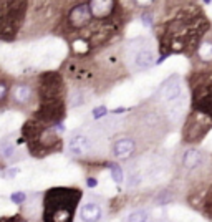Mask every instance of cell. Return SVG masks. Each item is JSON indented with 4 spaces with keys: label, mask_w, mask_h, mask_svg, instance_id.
I'll return each mask as SVG.
<instances>
[{
    "label": "cell",
    "mask_w": 212,
    "mask_h": 222,
    "mask_svg": "<svg viewBox=\"0 0 212 222\" xmlns=\"http://www.w3.org/2000/svg\"><path fill=\"white\" fill-rule=\"evenodd\" d=\"M211 28V22L201 5L189 2L179 4V8L174 10L171 18L157 20L154 25L161 55L167 57L172 53H182L194 58Z\"/></svg>",
    "instance_id": "cell-1"
},
{
    "label": "cell",
    "mask_w": 212,
    "mask_h": 222,
    "mask_svg": "<svg viewBox=\"0 0 212 222\" xmlns=\"http://www.w3.org/2000/svg\"><path fill=\"white\" fill-rule=\"evenodd\" d=\"M83 197L80 187H52L43 196V222H73Z\"/></svg>",
    "instance_id": "cell-2"
},
{
    "label": "cell",
    "mask_w": 212,
    "mask_h": 222,
    "mask_svg": "<svg viewBox=\"0 0 212 222\" xmlns=\"http://www.w3.org/2000/svg\"><path fill=\"white\" fill-rule=\"evenodd\" d=\"M22 138L33 158H47L63 149V139L53 126L43 124L35 118L27 119L22 126Z\"/></svg>",
    "instance_id": "cell-3"
},
{
    "label": "cell",
    "mask_w": 212,
    "mask_h": 222,
    "mask_svg": "<svg viewBox=\"0 0 212 222\" xmlns=\"http://www.w3.org/2000/svg\"><path fill=\"white\" fill-rule=\"evenodd\" d=\"M191 88V111L212 119V68H194L187 76Z\"/></svg>",
    "instance_id": "cell-4"
},
{
    "label": "cell",
    "mask_w": 212,
    "mask_h": 222,
    "mask_svg": "<svg viewBox=\"0 0 212 222\" xmlns=\"http://www.w3.org/2000/svg\"><path fill=\"white\" fill-rule=\"evenodd\" d=\"M30 4L23 0L0 4V38L3 41L15 40L27 22Z\"/></svg>",
    "instance_id": "cell-5"
},
{
    "label": "cell",
    "mask_w": 212,
    "mask_h": 222,
    "mask_svg": "<svg viewBox=\"0 0 212 222\" xmlns=\"http://www.w3.org/2000/svg\"><path fill=\"white\" fill-rule=\"evenodd\" d=\"M36 93L38 103L52 99H66L68 88L62 71H43L36 76Z\"/></svg>",
    "instance_id": "cell-6"
},
{
    "label": "cell",
    "mask_w": 212,
    "mask_h": 222,
    "mask_svg": "<svg viewBox=\"0 0 212 222\" xmlns=\"http://www.w3.org/2000/svg\"><path fill=\"white\" fill-rule=\"evenodd\" d=\"M212 129V119L196 111H189L182 126V143L184 144H196L201 143L206 134Z\"/></svg>",
    "instance_id": "cell-7"
},
{
    "label": "cell",
    "mask_w": 212,
    "mask_h": 222,
    "mask_svg": "<svg viewBox=\"0 0 212 222\" xmlns=\"http://www.w3.org/2000/svg\"><path fill=\"white\" fill-rule=\"evenodd\" d=\"M38 106V93H36V78L30 80H18L13 83L10 91V106L15 109L27 111L31 106Z\"/></svg>",
    "instance_id": "cell-8"
},
{
    "label": "cell",
    "mask_w": 212,
    "mask_h": 222,
    "mask_svg": "<svg viewBox=\"0 0 212 222\" xmlns=\"http://www.w3.org/2000/svg\"><path fill=\"white\" fill-rule=\"evenodd\" d=\"M66 99H52V101H41L38 103L33 111H31V118L41 121L43 124L48 126H55L60 124L66 116Z\"/></svg>",
    "instance_id": "cell-9"
},
{
    "label": "cell",
    "mask_w": 212,
    "mask_h": 222,
    "mask_svg": "<svg viewBox=\"0 0 212 222\" xmlns=\"http://www.w3.org/2000/svg\"><path fill=\"white\" fill-rule=\"evenodd\" d=\"M131 53V67L134 71H143L148 70L156 63L154 60V50L149 45V41L144 38H136L129 45Z\"/></svg>",
    "instance_id": "cell-10"
},
{
    "label": "cell",
    "mask_w": 212,
    "mask_h": 222,
    "mask_svg": "<svg viewBox=\"0 0 212 222\" xmlns=\"http://www.w3.org/2000/svg\"><path fill=\"white\" fill-rule=\"evenodd\" d=\"M159 98L162 99V106L171 104L179 101L182 96V80L177 75H172L162 83V86L159 88Z\"/></svg>",
    "instance_id": "cell-11"
},
{
    "label": "cell",
    "mask_w": 212,
    "mask_h": 222,
    "mask_svg": "<svg viewBox=\"0 0 212 222\" xmlns=\"http://www.w3.org/2000/svg\"><path fill=\"white\" fill-rule=\"evenodd\" d=\"M138 151V141L129 134H121L116 136L111 144V153L118 159H128Z\"/></svg>",
    "instance_id": "cell-12"
},
{
    "label": "cell",
    "mask_w": 212,
    "mask_h": 222,
    "mask_svg": "<svg viewBox=\"0 0 212 222\" xmlns=\"http://www.w3.org/2000/svg\"><path fill=\"white\" fill-rule=\"evenodd\" d=\"M194 58L199 63L197 68H212V32L209 35H206V38L202 40Z\"/></svg>",
    "instance_id": "cell-13"
},
{
    "label": "cell",
    "mask_w": 212,
    "mask_h": 222,
    "mask_svg": "<svg viewBox=\"0 0 212 222\" xmlns=\"http://www.w3.org/2000/svg\"><path fill=\"white\" fill-rule=\"evenodd\" d=\"M68 151H70V154L76 156V158H83L91 151V139L88 136L78 133V134L71 136V139L68 141Z\"/></svg>",
    "instance_id": "cell-14"
},
{
    "label": "cell",
    "mask_w": 212,
    "mask_h": 222,
    "mask_svg": "<svg viewBox=\"0 0 212 222\" xmlns=\"http://www.w3.org/2000/svg\"><path fill=\"white\" fill-rule=\"evenodd\" d=\"M204 159V153L194 148H189L182 153V161H181V167L186 171H194L202 164Z\"/></svg>",
    "instance_id": "cell-15"
},
{
    "label": "cell",
    "mask_w": 212,
    "mask_h": 222,
    "mask_svg": "<svg viewBox=\"0 0 212 222\" xmlns=\"http://www.w3.org/2000/svg\"><path fill=\"white\" fill-rule=\"evenodd\" d=\"M80 217L83 222H99L103 217V209L98 202H85L80 209Z\"/></svg>",
    "instance_id": "cell-16"
},
{
    "label": "cell",
    "mask_w": 212,
    "mask_h": 222,
    "mask_svg": "<svg viewBox=\"0 0 212 222\" xmlns=\"http://www.w3.org/2000/svg\"><path fill=\"white\" fill-rule=\"evenodd\" d=\"M2 159L3 161H18L22 159L20 156L17 154H22V151L17 148V143H13V141H10L8 138H3V141H2Z\"/></svg>",
    "instance_id": "cell-17"
},
{
    "label": "cell",
    "mask_w": 212,
    "mask_h": 222,
    "mask_svg": "<svg viewBox=\"0 0 212 222\" xmlns=\"http://www.w3.org/2000/svg\"><path fill=\"white\" fill-rule=\"evenodd\" d=\"M85 88L81 86H73L68 90V95H66V104L68 108H76L80 104L85 103Z\"/></svg>",
    "instance_id": "cell-18"
},
{
    "label": "cell",
    "mask_w": 212,
    "mask_h": 222,
    "mask_svg": "<svg viewBox=\"0 0 212 222\" xmlns=\"http://www.w3.org/2000/svg\"><path fill=\"white\" fill-rule=\"evenodd\" d=\"M12 86H13V81H10L7 75H2V80H0V106H2V111H5L7 104L10 101Z\"/></svg>",
    "instance_id": "cell-19"
},
{
    "label": "cell",
    "mask_w": 212,
    "mask_h": 222,
    "mask_svg": "<svg viewBox=\"0 0 212 222\" xmlns=\"http://www.w3.org/2000/svg\"><path fill=\"white\" fill-rule=\"evenodd\" d=\"M199 209L209 221H212V181L206 189V194H204V199H202V204Z\"/></svg>",
    "instance_id": "cell-20"
},
{
    "label": "cell",
    "mask_w": 212,
    "mask_h": 222,
    "mask_svg": "<svg viewBox=\"0 0 212 222\" xmlns=\"http://www.w3.org/2000/svg\"><path fill=\"white\" fill-rule=\"evenodd\" d=\"M149 221V214L144 209H136V211H131L126 217V222H148Z\"/></svg>",
    "instance_id": "cell-21"
},
{
    "label": "cell",
    "mask_w": 212,
    "mask_h": 222,
    "mask_svg": "<svg viewBox=\"0 0 212 222\" xmlns=\"http://www.w3.org/2000/svg\"><path fill=\"white\" fill-rule=\"evenodd\" d=\"M109 171H111V177H113V181L116 182V184L123 182L124 174H123V167H121V166L116 164V162H109Z\"/></svg>",
    "instance_id": "cell-22"
},
{
    "label": "cell",
    "mask_w": 212,
    "mask_h": 222,
    "mask_svg": "<svg viewBox=\"0 0 212 222\" xmlns=\"http://www.w3.org/2000/svg\"><path fill=\"white\" fill-rule=\"evenodd\" d=\"M141 20H143V23L148 25V27L153 25V22H156L154 17H153V8H144L143 13H141Z\"/></svg>",
    "instance_id": "cell-23"
},
{
    "label": "cell",
    "mask_w": 212,
    "mask_h": 222,
    "mask_svg": "<svg viewBox=\"0 0 212 222\" xmlns=\"http://www.w3.org/2000/svg\"><path fill=\"white\" fill-rule=\"evenodd\" d=\"M10 201L13 202V204H18V206H22V204H23V202L27 201V194L25 192H13V194H12L10 196Z\"/></svg>",
    "instance_id": "cell-24"
},
{
    "label": "cell",
    "mask_w": 212,
    "mask_h": 222,
    "mask_svg": "<svg viewBox=\"0 0 212 222\" xmlns=\"http://www.w3.org/2000/svg\"><path fill=\"white\" fill-rule=\"evenodd\" d=\"M91 114H93L94 119H101L103 116H106V114H108V109H106V106H96V108H93Z\"/></svg>",
    "instance_id": "cell-25"
},
{
    "label": "cell",
    "mask_w": 212,
    "mask_h": 222,
    "mask_svg": "<svg viewBox=\"0 0 212 222\" xmlns=\"http://www.w3.org/2000/svg\"><path fill=\"white\" fill-rule=\"evenodd\" d=\"M0 222H25V219H23L22 214H15V216H12V217H2Z\"/></svg>",
    "instance_id": "cell-26"
},
{
    "label": "cell",
    "mask_w": 212,
    "mask_h": 222,
    "mask_svg": "<svg viewBox=\"0 0 212 222\" xmlns=\"http://www.w3.org/2000/svg\"><path fill=\"white\" fill-rule=\"evenodd\" d=\"M86 184H88L90 187H96V186H98V181H96L94 177H88V181H86Z\"/></svg>",
    "instance_id": "cell-27"
}]
</instances>
